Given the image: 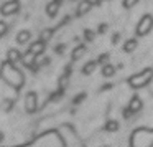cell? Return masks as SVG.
<instances>
[{"label": "cell", "instance_id": "cell-10", "mask_svg": "<svg viewBox=\"0 0 153 147\" xmlns=\"http://www.w3.org/2000/svg\"><path fill=\"white\" fill-rule=\"evenodd\" d=\"M45 46H46V43H45L43 40H38V41H35V43H31V46H30V51H33L35 55H43V51H45Z\"/></svg>", "mask_w": 153, "mask_h": 147}, {"label": "cell", "instance_id": "cell-25", "mask_svg": "<svg viewBox=\"0 0 153 147\" xmlns=\"http://www.w3.org/2000/svg\"><path fill=\"white\" fill-rule=\"evenodd\" d=\"M119 40H120V35L115 33V35L112 37V43H119Z\"/></svg>", "mask_w": 153, "mask_h": 147}, {"label": "cell", "instance_id": "cell-13", "mask_svg": "<svg viewBox=\"0 0 153 147\" xmlns=\"http://www.w3.org/2000/svg\"><path fill=\"white\" fill-rule=\"evenodd\" d=\"M84 55H86V46H84V45H79V46H76V48L73 50L71 58H73V61H77L79 58H82Z\"/></svg>", "mask_w": 153, "mask_h": 147}, {"label": "cell", "instance_id": "cell-12", "mask_svg": "<svg viewBox=\"0 0 153 147\" xmlns=\"http://www.w3.org/2000/svg\"><path fill=\"white\" fill-rule=\"evenodd\" d=\"M128 109L132 111L133 114L138 112V111L142 109V101H140V98H138V96H133L132 99H130V103H128Z\"/></svg>", "mask_w": 153, "mask_h": 147}, {"label": "cell", "instance_id": "cell-28", "mask_svg": "<svg viewBox=\"0 0 153 147\" xmlns=\"http://www.w3.org/2000/svg\"><path fill=\"white\" fill-rule=\"evenodd\" d=\"M100 2H102V0H96V4H100Z\"/></svg>", "mask_w": 153, "mask_h": 147}, {"label": "cell", "instance_id": "cell-7", "mask_svg": "<svg viewBox=\"0 0 153 147\" xmlns=\"http://www.w3.org/2000/svg\"><path fill=\"white\" fill-rule=\"evenodd\" d=\"M36 56H38V55H35L33 51L28 50L25 55H22V63H23L25 66L31 68V70H36V68H38V64H36Z\"/></svg>", "mask_w": 153, "mask_h": 147}, {"label": "cell", "instance_id": "cell-2", "mask_svg": "<svg viewBox=\"0 0 153 147\" xmlns=\"http://www.w3.org/2000/svg\"><path fill=\"white\" fill-rule=\"evenodd\" d=\"M132 146L133 147H152L153 146V132L146 129H138L132 136Z\"/></svg>", "mask_w": 153, "mask_h": 147}, {"label": "cell", "instance_id": "cell-30", "mask_svg": "<svg viewBox=\"0 0 153 147\" xmlns=\"http://www.w3.org/2000/svg\"><path fill=\"white\" fill-rule=\"evenodd\" d=\"M71 2H74V0H71Z\"/></svg>", "mask_w": 153, "mask_h": 147}, {"label": "cell", "instance_id": "cell-29", "mask_svg": "<svg viewBox=\"0 0 153 147\" xmlns=\"http://www.w3.org/2000/svg\"><path fill=\"white\" fill-rule=\"evenodd\" d=\"M56 2H59V4H61V2H63V0H56Z\"/></svg>", "mask_w": 153, "mask_h": 147}, {"label": "cell", "instance_id": "cell-3", "mask_svg": "<svg viewBox=\"0 0 153 147\" xmlns=\"http://www.w3.org/2000/svg\"><path fill=\"white\" fill-rule=\"evenodd\" d=\"M152 78H153V70H152V68H145L143 71L133 74V76L128 80V84L132 88H135V89H138V88L146 86V84L152 81Z\"/></svg>", "mask_w": 153, "mask_h": 147}, {"label": "cell", "instance_id": "cell-5", "mask_svg": "<svg viewBox=\"0 0 153 147\" xmlns=\"http://www.w3.org/2000/svg\"><path fill=\"white\" fill-rule=\"evenodd\" d=\"M18 10H20V2H18V0H8V2H5V4L0 7V14L5 15V17L18 14Z\"/></svg>", "mask_w": 153, "mask_h": 147}, {"label": "cell", "instance_id": "cell-24", "mask_svg": "<svg viewBox=\"0 0 153 147\" xmlns=\"http://www.w3.org/2000/svg\"><path fill=\"white\" fill-rule=\"evenodd\" d=\"M107 32V23H100L99 25V33H105Z\"/></svg>", "mask_w": 153, "mask_h": 147}, {"label": "cell", "instance_id": "cell-23", "mask_svg": "<svg viewBox=\"0 0 153 147\" xmlns=\"http://www.w3.org/2000/svg\"><path fill=\"white\" fill-rule=\"evenodd\" d=\"M107 60H109V53L100 55V56H99V60H97V63H104V64H105V63H107Z\"/></svg>", "mask_w": 153, "mask_h": 147}, {"label": "cell", "instance_id": "cell-9", "mask_svg": "<svg viewBox=\"0 0 153 147\" xmlns=\"http://www.w3.org/2000/svg\"><path fill=\"white\" fill-rule=\"evenodd\" d=\"M58 10H59V2H56V0H51L50 4L46 5V14L48 17H56L58 15Z\"/></svg>", "mask_w": 153, "mask_h": 147}, {"label": "cell", "instance_id": "cell-1", "mask_svg": "<svg viewBox=\"0 0 153 147\" xmlns=\"http://www.w3.org/2000/svg\"><path fill=\"white\" fill-rule=\"evenodd\" d=\"M0 76L4 78V80L7 81L12 88H15V89H20V88L23 86V81H25L23 73H22L17 66H13V63H10V61L2 63V68H0Z\"/></svg>", "mask_w": 153, "mask_h": 147}, {"label": "cell", "instance_id": "cell-16", "mask_svg": "<svg viewBox=\"0 0 153 147\" xmlns=\"http://www.w3.org/2000/svg\"><path fill=\"white\" fill-rule=\"evenodd\" d=\"M97 61H89V63H86L82 66V74H86V76H89V74H92L94 71H96V68H97Z\"/></svg>", "mask_w": 153, "mask_h": 147}, {"label": "cell", "instance_id": "cell-14", "mask_svg": "<svg viewBox=\"0 0 153 147\" xmlns=\"http://www.w3.org/2000/svg\"><path fill=\"white\" fill-rule=\"evenodd\" d=\"M31 38V33L28 30H22L20 33L17 35V43L18 45H25V43H28V40Z\"/></svg>", "mask_w": 153, "mask_h": 147}, {"label": "cell", "instance_id": "cell-22", "mask_svg": "<svg viewBox=\"0 0 153 147\" xmlns=\"http://www.w3.org/2000/svg\"><path fill=\"white\" fill-rule=\"evenodd\" d=\"M8 32V27H7V23H4V22H0V38L4 37L5 33Z\"/></svg>", "mask_w": 153, "mask_h": 147}, {"label": "cell", "instance_id": "cell-20", "mask_svg": "<svg viewBox=\"0 0 153 147\" xmlns=\"http://www.w3.org/2000/svg\"><path fill=\"white\" fill-rule=\"evenodd\" d=\"M138 2H140V0H123V2H122V7H123V8H132V7H135Z\"/></svg>", "mask_w": 153, "mask_h": 147}, {"label": "cell", "instance_id": "cell-8", "mask_svg": "<svg viewBox=\"0 0 153 147\" xmlns=\"http://www.w3.org/2000/svg\"><path fill=\"white\" fill-rule=\"evenodd\" d=\"M92 2L91 0H81L79 2V5H77V8H76V15L77 17H82V15H86V14H89V10L92 8Z\"/></svg>", "mask_w": 153, "mask_h": 147}, {"label": "cell", "instance_id": "cell-21", "mask_svg": "<svg viewBox=\"0 0 153 147\" xmlns=\"http://www.w3.org/2000/svg\"><path fill=\"white\" fill-rule=\"evenodd\" d=\"M94 37H96V33L92 30H84V40L86 41H92Z\"/></svg>", "mask_w": 153, "mask_h": 147}, {"label": "cell", "instance_id": "cell-26", "mask_svg": "<svg viewBox=\"0 0 153 147\" xmlns=\"http://www.w3.org/2000/svg\"><path fill=\"white\" fill-rule=\"evenodd\" d=\"M54 50H56V51H58V53H61V51H63V50H64V45H58V46H56V48H54Z\"/></svg>", "mask_w": 153, "mask_h": 147}, {"label": "cell", "instance_id": "cell-6", "mask_svg": "<svg viewBox=\"0 0 153 147\" xmlns=\"http://www.w3.org/2000/svg\"><path fill=\"white\" fill-rule=\"evenodd\" d=\"M25 109H27V112H35V111L38 109V96H36V93H33V91L27 93V96H25Z\"/></svg>", "mask_w": 153, "mask_h": 147}, {"label": "cell", "instance_id": "cell-11", "mask_svg": "<svg viewBox=\"0 0 153 147\" xmlns=\"http://www.w3.org/2000/svg\"><path fill=\"white\" fill-rule=\"evenodd\" d=\"M7 61H10V63H18V61H22V53L18 50H8V53H7Z\"/></svg>", "mask_w": 153, "mask_h": 147}, {"label": "cell", "instance_id": "cell-27", "mask_svg": "<svg viewBox=\"0 0 153 147\" xmlns=\"http://www.w3.org/2000/svg\"><path fill=\"white\" fill-rule=\"evenodd\" d=\"M2 139H4V136H2V132H0V140H2Z\"/></svg>", "mask_w": 153, "mask_h": 147}, {"label": "cell", "instance_id": "cell-18", "mask_svg": "<svg viewBox=\"0 0 153 147\" xmlns=\"http://www.w3.org/2000/svg\"><path fill=\"white\" fill-rule=\"evenodd\" d=\"M105 130L107 132H117V130H119V122L114 121V119H109L105 122Z\"/></svg>", "mask_w": 153, "mask_h": 147}, {"label": "cell", "instance_id": "cell-19", "mask_svg": "<svg viewBox=\"0 0 153 147\" xmlns=\"http://www.w3.org/2000/svg\"><path fill=\"white\" fill-rule=\"evenodd\" d=\"M51 37H53V30H50V28H46V30H43V32H41V35H40V40H43L45 43H46L48 40H51Z\"/></svg>", "mask_w": 153, "mask_h": 147}, {"label": "cell", "instance_id": "cell-4", "mask_svg": "<svg viewBox=\"0 0 153 147\" xmlns=\"http://www.w3.org/2000/svg\"><path fill=\"white\" fill-rule=\"evenodd\" d=\"M152 28H153V17L150 14H146V15H143V17L140 18V22L137 23L135 35H137V37H143V35L150 33Z\"/></svg>", "mask_w": 153, "mask_h": 147}, {"label": "cell", "instance_id": "cell-17", "mask_svg": "<svg viewBox=\"0 0 153 147\" xmlns=\"http://www.w3.org/2000/svg\"><path fill=\"white\" fill-rule=\"evenodd\" d=\"M102 74L105 78H110V76H114L115 74V66H112V64H109V63H105L102 66Z\"/></svg>", "mask_w": 153, "mask_h": 147}, {"label": "cell", "instance_id": "cell-15", "mask_svg": "<svg viewBox=\"0 0 153 147\" xmlns=\"http://www.w3.org/2000/svg\"><path fill=\"white\" fill-rule=\"evenodd\" d=\"M137 45H138V41H137L135 38H128V40L123 43V51H125V53H132V51H135Z\"/></svg>", "mask_w": 153, "mask_h": 147}]
</instances>
